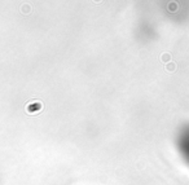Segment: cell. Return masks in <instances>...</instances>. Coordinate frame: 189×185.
<instances>
[{
	"label": "cell",
	"instance_id": "cell-1",
	"mask_svg": "<svg viewBox=\"0 0 189 185\" xmlns=\"http://www.w3.org/2000/svg\"><path fill=\"white\" fill-rule=\"evenodd\" d=\"M180 145H181L183 154H184V156L187 157V159L189 160V130L183 133L181 140H180Z\"/></svg>",
	"mask_w": 189,
	"mask_h": 185
}]
</instances>
